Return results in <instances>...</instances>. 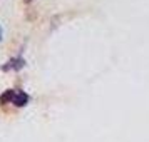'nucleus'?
Instances as JSON below:
<instances>
[{
	"instance_id": "obj_1",
	"label": "nucleus",
	"mask_w": 149,
	"mask_h": 142,
	"mask_svg": "<svg viewBox=\"0 0 149 142\" xmlns=\"http://www.w3.org/2000/svg\"><path fill=\"white\" fill-rule=\"evenodd\" d=\"M24 64H25L24 59H10L2 69H3V70H19V69L24 67Z\"/></svg>"
},
{
	"instance_id": "obj_5",
	"label": "nucleus",
	"mask_w": 149,
	"mask_h": 142,
	"mask_svg": "<svg viewBox=\"0 0 149 142\" xmlns=\"http://www.w3.org/2000/svg\"><path fill=\"white\" fill-rule=\"evenodd\" d=\"M24 2H27V3H29V2H32V0H24Z\"/></svg>"
},
{
	"instance_id": "obj_3",
	"label": "nucleus",
	"mask_w": 149,
	"mask_h": 142,
	"mask_svg": "<svg viewBox=\"0 0 149 142\" xmlns=\"http://www.w3.org/2000/svg\"><path fill=\"white\" fill-rule=\"evenodd\" d=\"M14 97H15V90H7L5 94L0 95V104H8V102H14Z\"/></svg>"
},
{
	"instance_id": "obj_2",
	"label": "nucleus",
	"mask_w": 149,
	"mask_h": 142,
	"mask_svg": "<svg viewBox=\"0 0 149 142\" xmlns=\"http://www.w3.org/2000/svg\"><path fill=\"white\" fill-rule=\"evenodd\" d=\"M29 102V95L25 94V92H15V97H14V102L12 104H15L17 107H22V105H25Z\"/></svg>"
},
{
	"instance_id": "obj_4",
	"label": "nucleus",
	"mask_w": 149,
	"mask_h": 142,
	"mask_svg": "<svg viewBox=\"0 0 149 142\" xmlns=\"http://www.w3.org/2000/svg\"><path fill=\"white\" fill-rule=\"evenodd\" d=\"M0 40H2V27H0Z\"/></svg>"
}]
</instances>
